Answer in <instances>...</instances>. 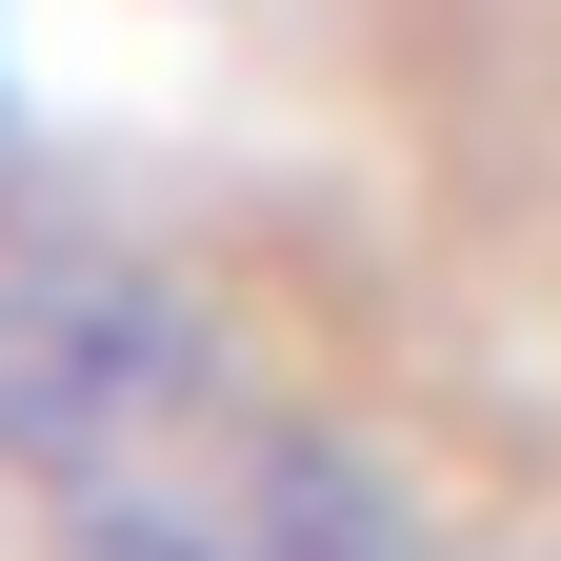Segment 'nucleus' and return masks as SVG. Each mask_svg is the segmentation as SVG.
I'll use <instances>...</instances> for the list:
<instances>
[{
	"instance_id": "2",
	"label": "nucleus",
	"mask_w": 561,
	"mask_h": 561,
	"mask_svg": "<svg viewBox=\"0 0 561 561\" xmlns=\"http://www.w3.org/2000/svg\"><path fill=\"white\" fill-rule=\"evenodd\" d=\"M241 541H261V561H421L401 481H381L362 442H261V481H241Z\"/></svg>"
},
{
	"instance_id": "1",
	"label": "nucleus",
	"mask_w": 561,
	"mask_h": 561,
	"mask_svg": "<svg viewBox=\"0 0 561 561\" xmlns=\"http://www.w3.org/2000/svg\"><path fill=\"white\" fill-rule=\"evenodd\" d=\"M201 381H221L201 280L121 261L81 221H0V461L21 481H101L121 442H161Z\"/></svg>"
},
{
	"instance_id": "3",
	"label": "nucleus",
	"mask_w": 561,
	"mask_h": 561,
	"mask_svg": "<svg viewBox=\"0 0 561 561\" xmlns=\"http://www.w3.org/2000/svg\"><path fill=\"white\" fill-rule=\"evenodd\" d=\"M60 561H261V541H221V522H181V502H121V481H81Z\"/></svg>"
}]
</instances>
